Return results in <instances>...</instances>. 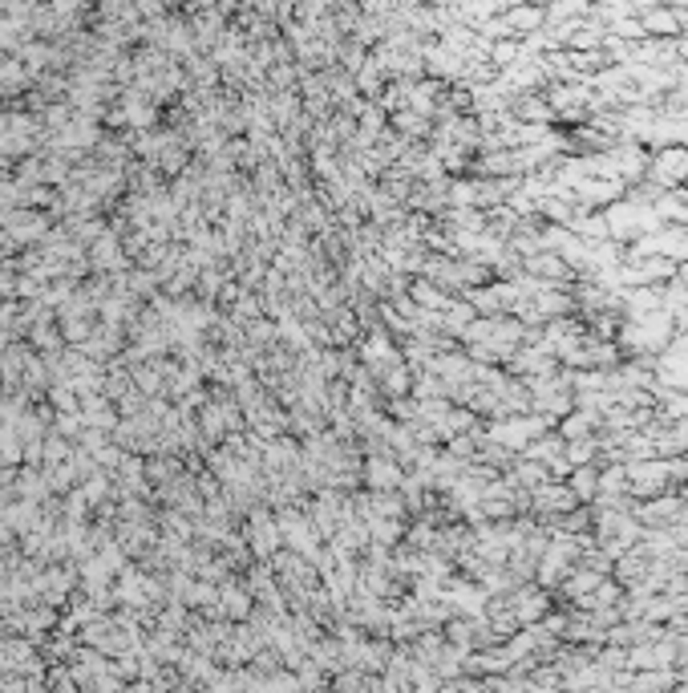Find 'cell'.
<instances>
[{
  "mask_svg": "<svg viewBox=\"0 0 688 693\" xmlns=\"http://www.w3.org/2000/svg\"><path fill=\"white\" fill-rule=\"evenodd\" d=\"M680 49H684V53H688V37H684V41H680Z\"/></svg>",
  "mask_w": 688,
  "mask_h": 693,
  "instance_id": "obj_2",
  "label": "cell"
},
{
  "mask_svg": "<svg viewBox=\"0 0 688 693\" xmlns=\"http://www.w3.org/2000/svg\"><path fill=\"white\" fill-rule=\"evenodd\" d=\"M595 487H600V479H595L592 466H584V471H579V474L571 479V495H575V499H592Z\"/></svg>",
  "mask_w": 688,
  "mask_h": 693,
  "instance_id": "obj_1",
  "label": "cell"
}]
</instances>
